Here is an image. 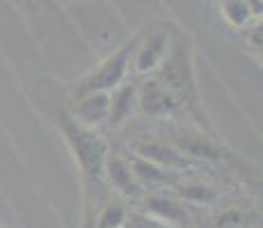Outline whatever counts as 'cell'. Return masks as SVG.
Listing matches in <instances>:
<instances>
[{
  "mask_svg": "<svg viewBox=\"0 0 263 228\" xmlns=\"http://www.w3.org/2000/svg\"><path fill=\"white\" fill-rule=\"evenodd\" d=\"M133 153L158 167H165L170 171H185L188 167L195 164L192 158L181 153L172 141L167 144V141H156V139H140L133 144Z\"/></svg>",
  "mask_w": 263,
  "mask_h": 228,
  "instance_id": "cell-5",
  "label": "cell"
},
{
  "mask_svg": "<svg viewBox=\"0 0 263 228\" xmlns=\"http://www.w3.org/2000/svg\"><path fill=\"white\" fill-rule=\"evenodd\" d=\"M60 130H62L64 139H67L69 149L73 153V160L80 169L83 176V185H85V194L94 196L103 190V164H105V155H108V144L103 141V137L96 135L92 128L76 123L71 119V114L60 112ZM96 203V196H94Z\"/></svg>",
  "mask_w": 263,
  "mask_h": 228,
  "instance_id": "cell-2",
  "label": "cell"
},
{
  "mask_svg": "<svg viewBox=\"0 0 263 228\" xmlns=\"http://www.w3.org/2000/svg\"><path fill=\"white\" fill-rule=\"evenodd\" d=\"M124 226L126 228H170L167 224H163V221L149 219V217H142V215H126Z\"/></svg>",
  "mask_w": 263,
  "mask_h": 228,
  "instance_id": "cell-16",
  "label": "cell"
},
{
  "mask_svg": "<svg viewBox=\"0 0 263 228\" xmlns=\"http://www.w3.org/2000/svg\"><path fill=\"white\" fill-rule=\"evenodd\" d=\"M71 105V119L76 123L85 126V128H94V126L105 123L108 119V105L110 94L108 91H87V94L73 96Z\"/></svg>",
  "mask_w": 263,
  "mask_h": 228,
  "instance_id": "cell-9",
  "label": "cell"
},
{
  "mask_svg": "<svg viewBox=\"0 0 263 228\" xmlns=\"http://www.w3.org/2000/svg\"><path fill=\"white\" fill-rule=\"evenodd\" d=\"M156 80L174 94L179 105L195 116V121L209 133H215L213 126L206 121V114L199 108V94H197V75L192 62L190 39L179 25L170 28V44L160 67L156 69Z\"/></svg>",
  "mask_w": 263,
  "mask_h": 228,
  "instance_id": "cell-1",
  "label": "cell"
},
{
  "mask_svg": "<svg viewBox=\"0 0 263 228\" xmlns=\"http://www.w3.org/2000/svg\"><path fill=\"white\" fill-rule=\"evenodd\" d=\"M103 178L108 180L110 187L119 192L126 199H140L144 192V187L140 185V180L135 178L133 169H130L128 160L119 153H108L105 155V164H103Z\"/></svg>",
  "mask_w": 263,
  "mask_h": 228,
  "instance_id": "cell-7",
  "label": "cell"
},
{
  "mask_svg": "<svg viewBox=\"0 0 263 228\" xmlns=\"http://www.w3.org/2000/svg\"><path fill=\"white\" fill-rule=\"evenodd\" d=\"M128 164H130V169H133V174H135V178L140 180V185L142 187H158V185H174L176 182V176H174V171H170V169H165V167H158V164H154V162H149V160H144V158H140V155H128Z\"/></svg>",
  "mask_w": 263,
  "mask_h": 228,
  "instance_id": "cell-12",
  "label": "cell"
},
{
  "mask_svg": "<svg viewBox=\"0 0 263 228\" xmlns=\"http://www.w3.org/2000/svg\"><path fill=\"white\" fill-rule=\"evenodd\" d=\"M250 46L261 48V23L259 25H252V28H250Z\"/></svg>",
  "mask_w": 263,
  "mask_h": 228,
  "instance_id": "cell-17",
  "label": "cell"
},
{
  "mask_svg": "<svg viewBox=\"0 0 263 228\" xmlns=\"http://www.w3.org/2000/svg\"><path fill=\"white\" fill-rule=\"evenodd\" d=\"M140 37H130L128 42H124L117 50L103 57V62L99 64L96 69H92L89 73H85L83 78L76 82L73 87V96L87 94V91H110L112 87L124 80V75L128 73V67L133 62V53L138 48ZM71 96V98H73Z\"/></svg>",
  "mask_w": 263,
  "mask_h": 228,
  "instance_id": "cell-3",
  "label": "cell"
},
{
  "mask_svg": "<svg viewBox=\"0 0 263 228\" xmlns=\"http://www.w3.org/2000/svg\"><path fill=\"white\" fill-rule=\"evenodd\" d=\"M126 221V210L119 203H108L99 212L96 219V228H124Z\"/></svg>",
  "mask_w": 263,
  "mask_h": 228,
  "instance_id": "cell-15",
  "label": "cell"
},
{
  "mask_svg": "<svg viewBox=\"0 0 263 228\" xmlns=\"http://www.w3.org/2000/svg\"><path fill=\"white\" fill-rule=\"evenodd\" d=\"M170 44V28H156L142 39L140 37L138 48L133 53V67L138 73H151L160 67Z\"/></svg>",
  "mask_w": 263,
  "mask_h": 228,
  "instance_id": "cell-6",
  "label": "cell"
},
{
  "mask_svg": "<svg viewBox=\"0 0 263 228\" xmlns=\"http://www.w3.org/2000/svg\"><path fill=\"white\" fill-rule=\"evenodd\" d=\"M172 144L188 158L224 162V164H234V167H250L240 155H236L231 149H227L215 137V133H209V130H190V128L176 130L172 135Z\"/></svg>",
  "mask_w": 263,
  "mask_h": 228,
  "instance_id": "cell-4",
  "label": "cell"
},
{
  "mask_svg": "<svg viewBox=\"0 0 263 228\" xmlns=\"http://www.w3.org/2000/svg\"><path fill=\"white\" fill-rule=\"evenodd\" d=\"M146 210L167 226L181 228L188 224V210H185V205L181 201L172 199V196H163V194L149 196L146 199Z\"/></svg>",
  "mask_w": 263,
  "mask_h": 228,
  "instance_id": "cell-11",
  "label": "cell"
},
{
  "mask_svg": "<svg viewBox=\"0 0 263 228\" xmlns=\"http://www.w3.org/2000/svg\"><path fill=\"white\" fill-rule=\"evenodd\" d=\"M110 94V105H108V119L105 123H110L112 128H119L133 116L135 108H138V87L130 82L117 85L108 91Z\"/></svg>",
  "mask_w": 263,
  "mask_h": 228,
  "instance_id": "cell-10",
  "label": "cell"
},
{
  "mask_svg": "<svg viewBox=\"0 0 263 228\" xmlns=\"http://www.w3.org/2000/svg\"><path fill=\"white\" fill-rule=\"evenodd\" d=\"M222 14H224L227 23L240 28L252 18V9L247 0H222Z\"/></svg>",
  "mask_w": 263,
  "mask_h": 228,
  "instance_id": "cell-13",
  "label": "cell"
},
{
  "mask_svg": "<svg viewBox=\"0 0 263 228\" xmlns=\"http://www.w3.org/2000/svg\"><path fill=\"white\" fill-rule=\"evenodd\" d=\"M215 190L209 185H201V182H188V185L181 187V199L190 201V203H213L215 201Z\"/></svg>",
  "mask_w": 263,
  "mask_h": 228,
  "instance_id": "cell-14",
  "label": "cell"
},
{
  "mask_svg": "<svg viewBox=\"0 0 263 228\" xmlns=\"http://www.w3.org/2000/svg\"><path fill=\"white\" fill-rule=\"evenodd\" d=\"M138 105L140 112L151 119H160V116L174 114L176 110H181L179 100L174 98L170 89H165L158 80H146L142 87L138 89Z\"/></svg>",
  "mask_w": 263,
  "mask_h": 228,
  "instance_id": "cell-8",
  "label": "cell"
}]
</instances>
